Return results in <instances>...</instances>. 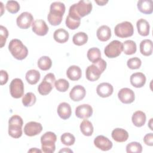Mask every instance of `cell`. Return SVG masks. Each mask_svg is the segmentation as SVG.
Here are the masks:
<instances>
[{
    "label": "cell",
    "instance_id": "6da1fadb",
    "mask_svg": "<svg viewBox=\"0 0 153 153\" xmlns=\"http://www.w3.org/2000/svg\"><path fill=\"white\" fill-rule=\"evenodd\" d=\"M65 12V5L61 2H54L51 4L50 12L47 19L50 25L57 26L62 21L63 16Z\"/></svg>",
    "mask_w": 153,
    "mask_h": 153
},
{
    "label": "cell",
    "instance_id": "7a4b0ae2",
    "mask_svg": "<svg viewBox=\"0 0 153 153\" xmlns=\"http://www.w3.org/2000/svg\"><path fill=\"white\" fill-rule=\"evenodd\" d=\"M92 3L90 1H79L72 5L69 10L68 14L75 17H83L90 13L92 10Z\"/></svg>",
    "mask_w": 153,
    "mask_h": 153
},
{
    "label": "cell",
    "instance_id": "3957f363",
    "mask_svg": "<svg viewBox=\"0 0 153 153\" xmlns=\"http://www.w3.org/2000/svg\"><path fill=\"white\" fill-rule=\"evenodd\" d=\"M106 65V61L100 59L97 62L88 66L85 71L86 78L90 81H97L105 70Z\"/></svg>",
    "mask_w": 153,
    "mask_h": 153
},
{
    "label": "cell",
    "instance_id": "277c9868",
    "mask_svg": "<svg viewBox=\"0 0 153 153\" xmlns=\"http://www.w3.org/2000/svg\"><path fill=\"white\" fill-rule=\"evenodd\" d=\"M8 50L12 56L19 60L25 59L28 54L27 47L18 39L11 40L8 44Z\"/></svg>",
    "mask_w": 153,
    "mask_h": 153
},
{
    "label": "cell",
    "instance_id": "5b68a950",
    "mask_svg": "<svg viewBox=\"0 0 153 153\" xmlns=\"http://www.w3.org/2000/svg\"><path fill=\"white\" fill-rule=\"evenodd\" d=\"M23 124V120L19 115L11 117L8 120V134L15 139L20 137L22 135Z\"/></svg>",
    "mask_w": 153,
    "mask_h": 153
},
{
    "label": "cell",
    "instance_id": "8992f818",
    "mask_svg": "<svg viewBox=\"0 0 153 153\" xmlns=\"http://www.w3.org/2000/svg\"><path fill=\"white\" fill-rule=\"evenodd\" d=\"M57 140L56 134L52 131H47L41 137L42 151L45 153H53L56 149L55 142Z\"/></svg>",
    "mask_w": 153,
    "mask_h": 153
},
{
    "label": "cell",
    "instance_id": "52a82bcc",
    "mask_svg": "<svg viewBox=\"0 0 153 153\" xmlns=\"http://www.w3.org/2000/svg\"><path fill=\"white\" fill-rule=\"evenodd\" d=\"M55 81L56 77L53 73H48L45 75L42 81L38 85L39 93L43 96L48 94L53 88Z\"/></svg>",
    "mask_w": 153,
    "mask_h": 153
},
{
    "label": "cell",
    "instance_id": "ba28073f",
    "mask_svg": "<svg viewBox=\"0 0 153 153\" xmlns=\"http://www.w3.org/2000/svg\"><path fill=\"white\" fill-rule=\"evenodd\" d=\"M115 35L120 38H124L131 36L134 33V28L132 24L127 21L117 24L114 28Z\"/></svg>",
    "mask_w": 153,
    "mask_h": 153
},
{
    "label": "cell",
    "instance_id": "9c48e42d",
    "mask_svg": "<svg viewBox=\"0 0 153 153\" xmlns=\"http://www.w3.org/2000/svg\"><path fill=\"white\" fill-rule=\"evenodd\" d=\"M123 51V43L118 40H114L108 44L104 49V53L108 58H115L120 55Z\"/></svg>",
    "mask_w": 153,
    "mask_h": 153
},
{
    "label": "cell",
    "instance_id": "30bf717a",
    "mask_svg": "<svg viewBox=\"0 0 153 153\" xmlns=\"http://www.w3.org/2000/svg\"><path fill=\"white\" fill-rule=\"evenodd\" d=\"M9 88L11 96L15 99L20 98L24 94V84L20 78L13 79L10 84Z\"/></svg>",
    "mask_w": 153,
    "mask_h": 153
},
{
    "label": "cell",
    "instance_id": "8fae6325",
    "mask_svg": "<svg viewBox=\"0 0 153 153\" xmlns=\"http://www.w3.org/2000/svg\"><path fill=\"white\" fill-rule=\"evenodd\" d=\"M33 17L30 13L23 12L16 19V23L18 27L20 29H28L32 23L33 22Z\"/></svg>",
    "mask_w": 153,
    "mask_h": 153
},
{
    "label": "cell",
    "instance_id": "7c38bea8",
    "mask_svg": "<svg viewBox=\"0 0 153 153\" xmlns=\"http://www.w3.org/2000/svg\"><path fill=\"white\" fill-rule=\"evenodd\" d=\"M42 130L41 123L35 121H30L24 127V133L28 136H34L39 134Z\"/></svg>",
    "mask_w": 153,
    "mask_h": 153
},
{
    "label": "cell",
    "instance_id": "4fadbf2b",
    "mask_svg": "<svg viewBox=\"0 0 153 153\" xmlns=\"http://www.w3.org/2000/svg\"><path fill=\"white\" fill-rule=\"evenodd\" d=\"M119 100L123 103L129 104L134 102L135 96L134 91L128 88H123L118 93Z\"/></svg>",
    "mask_w": 153,
    "mask_h": 153
},
{
    "label": "cell",
    "instance_id": "5bb4252c",
    "mask_svg": "<svg viewBox=\"0 0 153 153\" xmlns=\"http://www.w3.org/2000/svg\"><path fill=\"white\" fill-rule=\"evenodd\" d=\"M94 144L98 149L103 151H107L112 148V142L103 135L97 136L94 140Z\"/></svg>",
    "mask_w": 153,
    "mask_h": 153
},
{
    "label": "cell",
    "instance_id": "9a60e30c",
    "mask_svg": "<svg viewBox=\"0 0 153 153\" xmlns=\"http://www.w3.org/2000/svg\"><path fill=\"white\" fill-rule=\"evenodd\" d=\"M32 31L37 35L44 36L48 32V27L45 22L41 19L35 20L32 25Z\"/></svg>",
    "mask_w": 153,
    "mask_h": 153
},
{
    "label": "cell",
    "instance_id": "2e32d148",
    "mask_svg": "<svg viewBox=\"0 0 153 153\" xmlns=\"http://www.w3.org/2000/svg\"><path fill=\"white\" fill-rule=\"evenodd\" d=\"M93 114V108L88 104H82L75 109V115L81 119H87Z\"/></svg>",
    "mask_w": 153,
    "mask_h": 153
},
{
    "label": "cell",
    "instance_id": "e0dca14e",
    "mask_svg": "<svg viewBox=\"0 0 153 153\" xmlns=\"http://www.w3.org/2000/svg\"><path fill=\"white\" fill-rule=\"evenodd\" d=\"M86 94L85 88L81 85H75L69 93V97L72 100L78 102L82 100Z\"/></svg>",
    "mask_w": 153,
    "mask_h": 153
},
{
    "label": "cell",
    "instance_id": "ac0fdd59",
    "mask_svg": "<svg viewBox=\"0 0 153 153\" xmlns=\"http://www.w3.org/2000/svg\"><path fill=\"white\" fill-rule=\"evenodd\" d=\"M114 91L113 86L108 82L99 84L96 88L97 94L101 97H108L112 95Z\"/></svg>",
    "mask_w": 153,
    "mask_h": 153
},
{
    "label": "cell",
    "instance_id": "d6986e66",
    "mask_svg": "<svg viewBox=\"0 0 153 153\" xmlns=\"http://www.w3.org/2000/svg\"><path fill=\"white\" fill-rule=\"evenodd\" d=\"M131 84L136 88L142 87L146 82V76L142 72H135L130 78Z\"/></svg>",
    "mask_w": 153,
    "mask_h": 153
},
{
    "label": "cell",
    "instance_id": "ffe728a7",
    "mask_svg": "<svg viewBox=\"0 0 153 153\" xmlns=\"http://www.w3.org/2000/svg\"><path fill=\"white\" fill-rule=\"evenodd\" d=\"M59 116L63 120L68 119L72 114V109L70 105L66 102L60 103L57 109Z\"/></svg>",
    "mask_w": 153,
    "mask_h": 153
},
{
    "label": "cell",
    "instance_id": "44dd1931",
    "mask_svg": "<svg viewBox=\"0 0 153 153\" xmlns=\"http://www.w3.org/2000/svg\"><path fill=\"white\" fill-rule=\"evenodd\" d=\"M96 36L98 39L100 41H107L111 37V30L109 26L106 25H102L97 29Z\"/></svg>",
    "mask_w": 153,
    "mask_h": 153
},
{
    "label": "cell",
    "instance_id": "7402d4cb",
    "mask_svg": "<svg viewBox=\"0 0 153 153\" xmlns=\"http://www.w3.org/2000/svg\"><path fill=\"white\" fill-rule=\"evenodd\" d=\"M111 136L117 142H124L128 138V133L123 128H116L112 130Z\"/></svg>",
    "mask_w": 153,
    "mask_h": 153
},
{
    "label": "cell",
    "instance_id": "603a6c76",
    "mask_svg": "<svg viewBox=\"0 0 153 153\" xmlns=\"http://www.w3.org/2000/svg\"><path fill=\"white\" fill-rule=\"evenodd\" d=\"M137 7L139 11L145 14H150L153 11L151 0H139L137 1Z\"/></svg>",
    "mask_w": 153,
    "mask_h": 153
},
{
    "label": "cell",
    "instance_id": "cb8c5ba5",
    "mask_svg": "<svg viewBox=\"0 0 153 153\" xmlns=\"http://www.w3.org/2000/svg\"><path fill=\"white\" fill-rule=\"evenodd\" d=\"M82 72L81 68L76 65H72L66 71L68 78L72 81H77L81 77Z\"/></svg>",
    "mask_w": 153,
    "mask_h": 153
},
{
    "label": "cell",
    "instance_id": "d4e9b609",
    "mask_svg": "<svg viewBox=\"0 0 153 153\" xmlns=\"http://www.w3.org/2000/svg\"><path fill=\"white\" fill-rule=\"evenodd\" d=\"M136 26L139 35L143 36H146L149 35L150 26L149 23L145 19H139L136 22Z\"/></svg>",
    "mask_w": 153,
    "mask_h": 153
},
{
    "label": "cell",
    "instance_id": "484cf974",
    "mask_svg": "<svg viewBox=\"0 0 153 153\" xmlns=\"http://www.w3.org/2000/svg\"><path fill=\"white\" fill-rule=\"evenodd\" d=\"M146 118L145 112L141 111H137L133 113L131 117V121L135 126L140 127L145 124L146 122Z\"/></svg>",
    "mask_w": 153,
    "mask_h": 153
},
{
    "label": "cell",
    "instance_id": "4316f807",
    "mask_svg": "<svg viewBox=\"0 0 153 153\" xmlns=\"http://www.w3.org/2000/svg\"><path fill=\"white\" fill-rule=\"evenodd\" d=\"M54 40L59 43H65L67 42L69 38V35L68 31L62 28H59L56 30L53 33Z\"/></svg>",
    "mask_w": 153,
    "mask_h": 153
},
{
    "label": "cell",
    "instance_id": "83f0119b",
    "mask_svg": "<svg viewBox=\"0 0 153 153\" xmlns=\"http://www.w3.org/2000/svg\"><path fill=\"white\" fill-rule=\"evenodd\" d=\"M140 51L145 56H151L152 53V41L151 39H143L140 43Z\"/></svg>",
    "mask_w": 153,
    "mask_h": 153
},
{
    "label": "cell",
    "instance_id": "f1b7e54d",
    "mask_svg": "<svg viewBox=\"0 0 153 153\" xmlns=\"http://www.w3.org/2000/svg\"><path fill=\"white\" fill-rule=\"evenodd\" d=\"M40 73L35 69H30L26 74V79L27 82L31 85L36 84L40 79Z\"/></svg>",
    "mask_w": 153,
    "mask_h": 153
},
{
    "label": "cell",
    "instance_id": "f546056e",
    "mask_svg": "<svg viewBox=\"0 0 153 153\" xmlns=\"http://www.w3.org/2000/svg\"><path fill=\"white\" fill-rule=\"evenodd\" d=\"M136 44L132 40H126L123 43V51L127 55H131L136 52Z\"/></svg>",
    "mask_w": 153,
    "mask_h": 153
},
{
    "label": "cell",
    "instance_id": "4dcf8cb0",
    "mask_svg": "<svg viewBox=\"0 0 153 153\" xmlns=\"http://www.w3.org/2000/svg\"><path fill=\"white\" fill-rule=\"evenodd\" d=\"M80 130L81 133L86 136H90L92 135L94 128L92 123L87 120H84L80 124Z\"/></svg>",
    "mask_w": 153,
    "mask_h": 153
},
{
    "label": "cell",
    "instance_id": "1f68e13d",
    "mask_svg": "<svg viewBox=\"0 0 153 153\" xmlns=\"http://www.w3.org/2000/svg\"><path fill=\"white\" fill-rule=\"evenodd\" d=\"M87 56L88 59L94 63L101 59L100 50L97 47L91 48L88 50Z\"/></svg>",
    "mask_w": 153,
    "mask_h": 153
},
{
    "label": "cell",
    "instance_id": "d6a6232c",
    "mask_svg": "<svg viewBox=\"0 0 153 153\" xmlns=\"http://www.w3.org/2000/svg\"><path fill=\"white\" fill-rule=\"evenodd\" d=\"M88 41V35L83 32H79L75 33L72 38L73 43L75 45L81 46L87 43Z\"/></svg>",
    "mask_w": 153,
    "mask_h": 153
},
{
    "label": "cell",
    "instance_id": "836d02e7",
    "mask_svg": "<svg viewBox=\"0 0 153 153\" xmlns=\"http://www.w3.org/2000/svg\"><path fill=\"white\" fill-rule=\"evenodd\" d=\"M37 65L41 70L47 71L51 68L52 66V61L49 57L44 56L38 59Z\"/></svg>",
    "mask_w": 153,
    "mask_h": 153
},
{
    "label": "cell",
    "instance_id": "e575fe53",
    "mask_svg": "<svg viewBox=\"0 0 153 153\" xmlns=\"http://www.w3.org/2000/svg\"><path fill=\"white\" fill-rule=\"evenodd\" d=\"M81 23V19L75 17L69 14L68 15L66 19V26L70 29L75 30L78 28Z\"/></svg>",
    "mask_w": 153,
    "mask_h": 153
},
{
    "label": "cell",
    "instance_id": "d590c367",
    "mask_svg": "<svg viewBox=\"0 0 153 153\" xmlns=\"http://www.w3.org/2000/svg\"><path fill=\"white\" fill-rule=\"evenodd\" d=\"M36 100L35 95L32 92L27 93L22 98V103L26 107L33 106Z\"/></svg>",
    "mask_w": 153,
    "mask_h": 153
},
{
    "label": "cell",
    "instance_id": "8d00e7d4",
    "mask_svg": "<svg viewBox=\"0 0 153 153\" xmlns=\"http://www.w3.org/2000/svg\"><path fill=\"white\" fill-rule=\"evenodd\" d=\"M54 86L57 91L60 92H65L69 87V83L66 79L60 78L55 81Z\"/></svg>",
    "mask_w": 153,
    "mask_h": 153
},
{
    "label": "cell",
    "instance_id": "74e56055",
    "mask_svg": "<svg viewBox=\"0 0 153 153\" xmlns=\"http://www.w3.org/2000/svg\"><path fill=\"white\" fill-rule=\"evenodd\" d=\"M142 151L141 144L137 142H132L126 146V152L127 153H140Z\"/></svg>",
    "mask_w": 153,
    "mask_h": 153
},
{
    "label": "cell",
    "instance_id": "f35d334b",
    "mask_svg": "<svg viewBox=\"0 0 153 153\" xmlns=\"http://www.w3.org/2000/svg\"><path fill=\"white\" fill-rule=\"evenodd\" d=\"M60 140L63 144L66 146H71L74 144L75 138L74 136L70 133H64L60 136Z\"/></svg>",
    "mask_w": 153,
    "mask_h": 153
},
{
    "label": "cell",
    "instance_id": "ab89813d",
    "mask_svg": "<svg viewBox=\"0 0 153 153\" xmlns=\"http://www.w3.org/2000/svg\"><path fill=\"white\" fill-rule=\"evenodd\" d=\"M6 8L10 13L16 14L20 10V5L17 1H8L6 4Z\"/></svg>",
    "mask_w": 153,
    "mask_h": 153
},
{
    "label": "cell",
    "instance_id": "60d3db41",
    "mask_svg": "<svg viewBox=\"0 0 153 153\" xmlns=\"http://www.w3.org/2000/svg\"><path fill=\"white\" fill-rule=\"evenodd\" d=\"M142 65L141 60L137 57L129 59L127 62V65L131 69H137L140 68Z\"/></svg>",
    "mask_w": 153,
    "mask_h": 153
},
{
    "label": "cell",
    "instance_id": "b9f144b4",
    "mask_svg": "<svg viewBox=\"0 0 153 153\" xmlns=\"http://www.w3.org/2000/svg\"><path fill=\"white\" fill-rule=\"evenodd\" d=\"M8 36V31L7 29L3 26L2 25L0 26V42H1V48H2L7 41V38Z\"/></svg>",
    "mask_w": 153,
    "mask_h": 153
},
{
    "label": "cell",
    "instance_id": "7bdbcfd3",
    "mask_svg": "<svg viewBox=\"0 0 153 153\" xmlns=\"http://www.w3.org/2000/svg\"><path fill=\"white\" fill-rule=\"evenodd\" d=\"M144 143L148 146H152L153 145V134L152 133H149L146 134L143 137Z\"/></svg>",
    "mask_w": 153,
    "mask_h": 153
},
{
    "label": "cell",
    "instance_id": "ee69618b",
    "mask_svg": "<svg viewBox=\"0 0 153 153\" xmlns=\"http://www.w3.org/2000/svg\"><path fill=\"white\" fill-rule=\"evenodd\" d=\"M1 85H3L6 84L8 79V75L7 71L4 70H1Z\"/></svg>",
    "mask_w": 153,
    "mask_h": 153
},
{
    "label": "cell",
    "instance_id": "f6af8a7d",
    "mask_svg": "<svg viewBox=\"0 0 153 153\" xmlns=\"http://www.w3.org/2000/svg\"><path fill=\"white\" fill-rule=\"evenodd\" d=\"M95 2L97 3L99 5H105L106 4H107L108 2V1H95Z\"/></svg>",
    "mask_w": 153,
    "mask_h": 153
},
{
    "label": "cell",
    "instance_id": "bcb514c9",
    "mask_svg": "<svg viewBox=\"0 0 153 153\" xmlns=\"http://www.w3.org/2000/svg\"><path fill=\"white\" fill-rule=\"evenodd\" d=\"M42 151L40 149H38L36 148H31L30 150L28 151V152H41Z\"/></svg>",
    "mask_w": 153,
    "mask_h": 153
},
{
    "label": "cell",
    "instance_id": "7dc6e473",
    "mask_svg": "<svg viewBox=\"0 0 153 153\" xmlns=\"http://www.w3.org/2000/svg\"><path fill=\"white\" fill-rule=\"evenodd\" d=\"M73 152V151L72 150H71L70 149H69L68 148H63V149H61L59 151V152Z\"/></svg>",
    "mask_w": 153,
    "mask_h": 153
},
{
    "label": "cell",
    "instance_id": "c3c4849f",
    "mask_svg": "<svg viewBox=\"0 0 153 153\" xmlns=\"http://www.w3.org/2000/svg\"><path fill=\"white\" fill-rule=\"evenodd\" d=\"M0 4L1 5V10H2V12H1V16H2V14H3V11H2V10H3V7H4V5H3V4H2V2H0Z\"/></svg>",
    "mask_w": 153,
    "mask_h": 153
}]
</instances>
